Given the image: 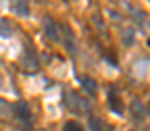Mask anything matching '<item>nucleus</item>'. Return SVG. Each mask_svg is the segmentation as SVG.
Wrapping results in <instances>:
<instances>
[{
    "instance_id": "obj_9",
    "label": "nucleus",
    "mask_w": 150,
    "mask_h": 131,
    "mask_svg": "<svg viewBox=\"0 0 150 131\" xmlns=\"http://www.w3.org/2000/svg\"><path fill=\"white\" fill-rule=\"evenodd\" d=\"M91 130L93 131H113L112 126L101 119H91Z\"/></svg>"
},
{
    "instance_id": "obj_1",
    "label": "nucleus",
    "mask_w": 150,
    "mask_h": 131,
    "mask_svg": "<svg viewBox=\"0 0 150 131\" xmlns=\"http://www.w3.org/2000/svg\"><path fill=\"white\" fill-rule=\"evenodd\" d=\"M65 105L68 107L70 112L74 114H87L89 112V103L86 98H82L75 91H67L65 94Z\"/></svg>"
},
{
    "instance_id": "obj_13",
    "label": "nucleus",
    "mask_w": 150,
    "mask_h": 131,
    "mask_svg": "<svg viewBox=\"0 0 150 131\" xmlns=\"http://www.w3.org/2000/svg\"><path fill=\"white\" fill-rule=\"evenodd\" d=\"M65 30H67V33H65V37H67V47H68V51H74L75 44L72 42V33H70V30H68L67 26H65Z\"/></svg>"
},
{
    "instance_id": "obj_12",
    "label": "nucleus",
    "mask_w": 150,
    "mask_h": 131,
    "mask_svg": "<svg viewBox=\"0 0 150 131\" xmlns=\"http://www.w3.org/2000/svg\"><path fill=\"white\" fill-rule=\"evenodd\" d=\"M63 131H84V128H82L77 121H68V123L63 126Z\"/></svg>"
},
{
    "instance_id": "obj_2",
    "label": "nucleus",
    "mask_w": 150,
    "mask_h": 131,
    "mask_svg": "<svg viewBox=\"0 0 150 131\" xmlns=\"http://www.w3.org/2000/svg\"><path fill=\"white\" fill-rule=\"evenodd\" d=\"M12 117H16L25 126V130L30 128V108L25 101H18L12 105Z\"/></svg>"
},
{
    "instance_id": "obj_3",
    "label": "nucleus",
    "mask_w": 150,
    "mask_h": 131,
    "mask_svg": "<svg viewBox=\"0 0 150 131\" xmlns=\"http://www.w3.org/2000/svg\"><path fill=\"white\" fill-rule=\"evenodd\" d=\"M129 112H131V115H133V119H134V121H145V119L149 117V108H147V105H145V103H142L138 98L131 103Z\"/></svg>"
},
{
    "instance_id": "obj_5",
    "label": "nucleus",
    "mask_w": 150,
    "mask_h": 131,
    "mask_svg": "<svg viewBox=\"0 0 150 131\" xmlns=\"http://www.w3.org/2000/svg\"><path fill=\"white\" fill-rule=\"evenodd\" d=\"M108 103H110V108L115 114H119V115L124 114V105H122V100H120L115 87H110V91H108Z\"/></svg>"
},
{
    "instance_id": "obj_8",
    "label": "nucleus",
    "mask_w": 150,
    "mask_h": 131,
    "mask_svg": "<svg viewBox=\"0 0 150 131\" xmlns=\"http://www.w3.org/2000/svg\"><path fill=\"white\" fill-rule=\"evenodd\" d=\"M11 117H12V103H9L4 98H0V119L9 121Z\"/></svg>"
},
{
    "instance_id": "obj_11",
    "label": "nucleus",
    "mask_w": 150,
    "mask_h": 131,
    "mask_svg": "<svg viewBox=\"0 0 150 131\" xmlns=\"http://www.w3.org/2000/svg\"><path fill=\"white\" fill-rule=\"evenodd\" d=\"M14 5H16V7H14V11H16L19 16H26V14H28V5H26V2H25V0H18Z\"/></svg>"
},
{
    "instance_id": "obj_4",
    "label": "nucleus",
    "mask_w": 150,
    "mask_h": 131,
    "mask_svg": "<svg viewBox=\"0 0 150 131\" xmlns=\"http://www.w3.org/2000/svg\"><path fill=\"white\" fill-rule=\"evenodd\" d=\"M21 68H23L25 72H37L38 61H37V58H35V54H33V51L28 49V51L23 54V58H21Z\"/></svg>"
},
{
    "instance_id": "obj_6",
    "label": "nucleus",
    "mask_w": 150,
    "mask_h": 131,
    "mask_svg": "<svg viewBox=\"0 0 150 131\" xmlns=\"http://www.w3.org/2000/svg\"><path fill=\"white\" fill-rule=\"evenodd\" d=\"M44 33H45V37L47 39H51L52 42H58L59 40V37H58V26H56V23L52 21V18H44Z\"/></svg>"
},
{
    "instance_id": "obj_7",
    "label": "nucleus",
    "mask_w": 150,
    "mask_h": 131,
    "mask_svg": "<svg viewBox=\"0 0 150 131\" xmlns=\"http://www.w3.org/2000/svg\"><path fill=\"white\" fill-rule=\"evenodd\" d=\"M80 84H82V87H84V91L89 93L91 96L96 94V91H98V84H96L94 79H91V77H82V79H80Z\"/></svg>"
},
{
    "instance_id": "obj_10",
    "label": "nucleus",
    "mask_w": 150,
    "mask_h": 131,
    "mask_svg": "<svg viewBox=\"0 0 150 131\" xmlns=\"http://www.w3.org/2000/svg\"><path fill=\"white\" fill-rule=\"evenodd\" d=\"M12 35V25L9 19L2 18L0 19V37H11Z\"/></svg>"
}]
</instances>
